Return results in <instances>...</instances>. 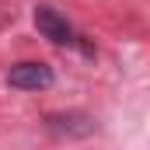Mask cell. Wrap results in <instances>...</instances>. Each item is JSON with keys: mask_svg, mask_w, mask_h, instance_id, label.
<instances>
[{"mask_svg": "<svg viewBox=\"0 0 150 150\" xmlns=\"http://www.w3.org/2000/svg\"><path fill=\"white\" fill-rule=\"evenodd\" d=\"M35 28L49 38L52 45H70V49H80L84 56H94V45L84 42V38L74 32V25H70L56 7H49V4H38L35 7Z\"/></svg>", "mask_w": 150, "mask_h": 150, "instance_id": "6da1fadb", "label": "cell"}, {"mask_svg": "<svg viewBox=\"0 0 150 150\" xmlns=\"http://www.w3.org/2000/svg\"><path fill=\"white\" fill-rule=\"evenodd\" d=\"M52 80H56L52 67H45V63H18L7 70V84L18 91H45V87H52Z\"/></svg>", "mask_w": 150, "mask_h": 150, "instance_id": "7a4b0ae2", "label": "cell"}, {"mask_svg": "<svg viewBox=\"0 0 150 150\" xmlns=\"http://www.w3.org/2000/svg\"><path fill=\"white\" fill-rule=\"evenodd\" d=\"M45 129L56 133V136H91L94 133V119L80 112H59L45 119Z\"/></svg>", "mask_w": 150, "mask_h": 150, "instance_id": "3957f363", "label": "cell"}]
</instances>
